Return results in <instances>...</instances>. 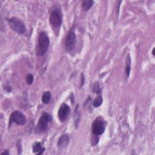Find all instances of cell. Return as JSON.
I'll return each instance as SVG.
<instances>
[{
    "label": "cell",
    "mask_w": 155,
    "mask_h": 155,
    "mask_svg": "<svg viewBox=\"0 0 155 155\" xmlns=\"http://www.w3.org/2000/svg\"><path fill=\"white\" fill-rule=\"evenodd\" d=\"M50 39L45 32H40L38 38V43L35 49V52L37 56H43L49 47Z\"/></svg>",
    "instance_id": "obj_1"
},
{
    "label": "cell",
    "mask_w": 155,
    "mask_h": 155,
    "mask_svg": "<svg viewBox=\"0 0 155 155\" xmlns=\"http://www.w3.org/2000/svg\"><path fill=\"white\" fill-rule=\"evenodd\" d=\"M52 117L49 113L44 112L38 120L35 128L36 133H42L48 130V124L51 122Z\"/></svg>",
    "instance_id": "obj_2"
},
{
    "label": "cell",
    "mask_w": 155,
    "mask_h": 155,
    "mask_svg": "<svg viewBox=\"0 0 155 155\" xmlns=\"http://www.w3.org/2000/svg\"><path fill=\"white\" fill-rule=\"evenodd\" d=\"M74 30H75V28H74V26H73L67 33L66 39V49L69 53H72L74 50L76 44V34Z\"/></svg>",
    "instance_id": "obj_3"
},
{
    "label": "cell",
    "mask_w": 155,
    "mask_h": 155,
    "mask_svg": "<svg viewBox=\"0 0 155 155\" xmlns=\"http://www.w3.org/2000/svg\"><path fill=\"white\" fill-rule=\"evenodd\" d=\"M10 27L13 31L20 35H24L26 33V27L24 24L21 20L16 18H12L7 20Z\"/></svg>",
    "instance_id": "obj_4"
},
{
    "label": "cell",
    "mask_w": 155,
    "mask_h": 155,
    "mask_svg": "<svg viewBox=\"0 0 155 155\" xmlns=\"http://www.w3.org/2000/svg\"><path fill=\"white\" fill-rule=\"evenodd\" d=\"M26 122L27 119L24 114L20 111L15 110L10 114L9 126L10 127L14 123L19 125H24L26 124Z\"/></svg>",
    "instance_id": "obj_5"
},
{
    "label": "cell",
    "mask_w": 155,
    "mask_h": 155,
    "mask_svg": "<svg viewBox=\"0 0 155 155\" xmlns=\"http://www.w3.org/2000/svg\"><path fill=\"white\" fill-rule=\"evenodd\" d=\"M93 133L96 136L101 135L104 133L106 129V123L102 117H97L95 119L92 124Z\"/></svg>",
    "instance_id": "obj_6"
},
{
    "label": "cell",
    "mask_w": 155,
    "mask_h": 155,
    "mask_svg": "<svg viewBox=\"0 0 155 155\" xmlns=\"http://www.w3.org/2000/svg\"><path fill=\"white\" fill-rule=\"evenodd\" d=\"M71 109L66 103H63L60 107L58 112V116L61 122H64L70 115Z\"/></svg>",
    "instance_id": "obj_7"
},
{
    "label": "cell",
    "mask_w": 155,
    "mask_h": 155,
    "mask_svg": "<svg viewBox=\"0 0 155 155\" xmlns=\"http://www.w3.org/2000/svg\"><path fill=\"white\" fill-rule=\"evenodd\" d=\"M50 22L55 27H58L62 24V18L61 14L58 11L55 10L51 12L50 16Z\"/></svg>",
    "instance_id": "obj_8"
},
{
    "label": "cell",
    "mask_w": 155,
    "mask_h": 155,
    "mask_svg": "<svg viewBox=\"0 0 155 155\" xmlns=\"http://www.w3.org/2000/svg\"><path fill=\"white\" fill-rule=\"evenodd\" d=\"M70 137L68 134H64L62 135L58 141V147L61 148L66 147L69 143Z\"/></svg>",
    "instance_id": "obj_9"
},
{
    "label": "cell",
    "mask_w": 155,
    "mask_h": 155,
    "mask_svg": "<svg viewBox=\"0 0 155 155\" xmlns=\"http://www.w3.org/2000/svg\"><path fill=\"white\" fill-rule=\"evenodd\" d=\"M94 3V1H92V0H85V1H83L82 3V9L84 10V11L87 12V11L89 10L91 8Z\"/></svg>",
    "instance_id": "obj_10"
},
{
    "label": "cell",
    "mask_w": 155,
    "mask_h": 155,
    "mask_svg": "<svg viewBox=\"0 0 155 155\" xmlns=\"http://www.w3.org/2000/svg\"><path fill=\"white\" fill-rule=\"evenodd\" d=\"M129 53L126 57L125 60V73L127 74V77H129L130 70H131V59Z\"/></svg>",
    "instance_id": "obj_11"
},
{
    "label": "cell",
    "mask_w": 155,
    "mask_h": 155,
    "mask_svg": "<svg viewBox=\"0 0 155 155\" xmlns=\"http://www.w3.org/2000/svg\"><path fill=\"white\" fill-rule=\"evenodd\" d=\"M51 93L49 91H46L42 96V102L44 104H49L51 100Z\"/></svg>",
    "instance_id": "obj_12"
},
{
    "label": "cell",
    "mask_w": 155,
    "mask_h": 155,
    "mask_svg": "<svg viewBox=\"0 0 155 155\" xmlns=\"http://www.w3.org/2000/svg\"><path fill=\"white\" fill-rule=\"evenodd\" d=\"M102 101H103L102 96H101V95H98V96H97L93 101V107L95 108L99 107V106L102 105Z\"/></svg>",
    "instance_id": "obj_13"
},
{
    "label": "cell",
    "mask_w": 155,
    "mask_h": 155,
    "mask_svg": "<svg viewBox=\"0 0 155 155\" xmlns=\"http://www.w3.org/2000/svg\"><path fill=\"white\" fill-rule=\"evenodd\" d=\"M42 147H41V142H35V143L33 145L32 147V149H33V153H38L40 151L42 150Z\"/></svg>",
    "instance_id": "obj_14"
},
{
    "label": "cell",
    "mask_w": 155,
    "mask_h": 155,
    "mask_svg": "<svg viewBox=\"0 0 155 155\" xmlns=\"http://www.w3.org/2000/svg\"><path fill=\"white\" fill-rule=\"evenodd\" d=\"M93 90L95 93H96L97 95H101L102 93V90L101 89L99 86V83L97 82H96L93 86Z\"/></svg>",
    "instance_id": "obj_15"
},
{
    "label": "cell",
    "mask_w": 155,
    "mask_h": 155,
    "mask_svg": "<svg viewBox=\"0 0 155 155\" xmlns=\"http://www.w3.org/2000/svg\"><path fill=\"white\" fill-rule=\"evenodd\" d=\"M33 76L32 75V74H28L27 76H26V83L28 85H32L33 83Z\"/></svg>",
    "instance_id": "obj_16"
},
{
    "label": "cell",
    "mask_w": 155,
    "mask_h": 155,
    "mask_svg": "<svg viewBox=\"0 0 155 155\" xmlns=\"http://www.w3.org/2000/svg\"><path fill=\"white\" fill-rule=\"evenodd\" d=\"M75 118H78L77 119H75V125H76V127H77V126L78 125V123H79V112H78V111H76V110H75Z\"/></svg>",
    "instance_id": "obj_17"
},
{
    "label": "cell",
    "mask_w": 155,
    "mask_h": 155,
    "mask_svg": "<svg viewBox=\"0 0 155 155\" xmlns=\"http://www.w3.org/2000/svg\"><path fill=\"white\" fill-rule=\"evenodd\" d=\"M81 86L82 87V86L84 85V81H85V78H84V74H83V73L81 74Z\"/></svg>",
    "instance_id": "obj_18"
},
{
    "label": "cell",
    "mask_w": 155,
    "mask_h": 155,
    "mask_svg": "<svg viewBox=\"0 0 155 155\" xmlns=\"http://www.w3.org/2000/svg\"><path fill=\"white\" fill-rule=\"evenodd\" d=\"M4 154H5V155H9V151H8L7 150H5L4 152H3V153H1V155H4Z\"/></svg>",
    "instance_id": "obj_19"
},
{
    "label": "cell",
    "mask_w": 155,
    "mask_h": 155,
    "mask_svg": "<svg viewBox=\"0 0 155 155\" xmlns=\"http://www.w3.org/2000/svg\"><path fill=\"white\" fill-rule=\"evenodd\" d=\"M45 148H42V150H41V151H40L38 153V154H39V155H40V154H43V153L45 151Z\"/></svg>",
    "instance_id": "obj_20"
},
{
    "label": "cell",
    "mask_w": 155,
    "mask_h": 155,
    "mask_svg": "<svg viewBox=\"0 0 155 155\" xmlns=\"http://www.w3.org/2000/svg\"><path fill=\"white\" fill-rule=\"evenodd\" d=\"M154 48H153V50H152V54H153V55H154Z\"/></svg>",
    "instance_id": "obj_21"
}]
</instances>
